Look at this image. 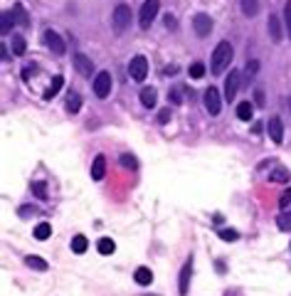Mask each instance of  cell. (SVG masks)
<instances>
[{
	"label": "cell",
	"instance_id": "1",
	"mask_svg": "<svg viewBox=\"0 0 291 296\" xmlns=\"http://www.w3.org/2000/svg\"><path fill=\"white\" fill-rule=\"evenodd\" d=\"M232 44L227 42V40H222L217 47H215V52H212V59H210V70H212V74H222L225 72V67L232 62Z\"/></svg>",
	"mask_w": 291,
	"mask_h": 296
},
{
	"label": "cell",
	"instance_id": "2",
	"mask_svg": "<svg viewBox=\"0 0 291 296\" xmlns=\"http://www.w3.org/2000/svg\"><path fill=\"white\" fill-rule=\"evenodd\" d=\"M111 25L116 30V35H121L124 30H128V25H131V8H128L126 3L116 5V10L111 15Z\"/></svg>",
	"mask_w": 291,
	"mask_h": 296
},
{
	"label": "cell",
	"instance_id": "3",
	"mask_svg": "<svg viewBox=\"0 0 291 296\" xmlns=\"http://www.w3.org/2000/svg\"><path fill=\"white\" fill-rule=\"evenodd\" d=\"M161 10V0H146L143 5H141V15H139V22L143 30L151 28V22L155 20V15Z\"/></svg>",
	"mask_w": 291,
	"mask_h": 296
},
{
	"label": "cell",
	"instance_id": "4",
	"mask_svg": "<svg viewBox=\"0 0 291 296\" xmlns=\"http://www.w3.org/2000/svg\"><path fill=\"white\" fill-rule=\"evenodd\" d=\"M128 74H131V79L143 82L146 74H148V59H146L143 55H136L131 62H128Z\"/></svg>",
	"mask_w": 291,
	"mask_h": 296
},
{
	"label": "cell",
	"instance_id": "5",
	"mask_svg": "<svg viewBox=\"0 0 291 296\" xmlns=\"http://www.w3.org/2000/svg\"><path fill=\"white\" fill-rule=\"evenodd\" d=\"M94 94L99 99H106L111 94V74L109 72H99L94 79Z\"/></svg>",
	"mask_w": 291,
	"mask_h": 296
},
{
	"label": "cell",
	"instance_id": "6",
	"mask_svg": "<svg viewBox=\"0 0 291 296\" xmlns=\"http://www.w3.org/2000/svg\"><path fill=\"white\" fill-rule=\"evenodd\" d=\"M193 28H195V35H197V37H208L210 32H212V20H210V15L197 13L193 17Z\"/></svg>",
	"mask_w": 291,
	"mask_h": 296
},
{
	"label": "cell",
	"instance_id": "7",
	"mask_svg": "<svg viewBox=\"0 0 291 296\" xmlns=\"http://www.w3.org/2000/svg\"><path fill=\"white\" fill-rule=\"evenodd\" d=\"M205 109L210 111V116H217L222 109V99H220V92L215 89V86H210L208 92H205Z\"/></svg>",
	"mask_w": 291,
	"mask_h": 296
},
{
	"label": "cell",
	"instance_id": "8",
	"mask_svg": "<svg viewBox=\"0 0 291 296\" xmlns=\"http://www.w3.org/2000/svg\"><path fill=\"white\" fill-rule=\"evenodd\" d=\"M44 44H47V47H50V50H52L57 57H62L64 52H67V47H64V40L57 35L55 30H47V32H44Z\"/></svg>",
	"mask_w": 291,
	"mask_h": 296
},
{
	"label": "cell",
	"instance_id": "9",
	"mask_svg": "<svg viewBox=\"0 0 291 296\" xmlns=\"http://www.w3.org/2000/svg\"><path fill=\"white\" fill-rule=\"evenodd\" d=\"M190 274H193V259H188L181 269V282H178V291H181V296H188V289H190Z\"/></svg>",
	"mask_w": 291,
	"mask_h": 296
},
{
	"label": "cell",
	"instance_id": "10",
	"mask_svg": "<svg viewBox=\"0 0 291 296\" xmlns=\"http://www.w3.org/2000/svg\"><path fill=\"white\" fill-rule=\"evenodd\" d=\"M237 89H239V72H230V77L225 79V99L232 101L237 97Z\"/></svg>",
	"mask_w": 291,
	"mask_h": 296
},
{
	"label": "cell",
	"instance_id": "11",
	"mask_svg": "<svg viewBox=\"0 0 291 296\" xmlns=\"http://www.w3.org/2000/svg\"><path fill=\"white\" fill-rule=\"evenodd\" d=\"M74 67H77V72H79L82 77H92V70H94L92 59H89L86 55H82V52L74 55Z\"/></svg>",
	"mask_w": 291,
	"mask_h": 296
},
{
	"label": "cell",
	"instance_id": "12",
	"mask_svg": "<svg viewBox=\"0 0 291 296\" xmlns=\"http://www.w3.org/2000/svg\"><path fill=\"white\" fill-rule=\"evenodd\" d=\"M269 136H272V141L274 143L284 141V124H281L279 116H272V119H269Z\"/></svg>",
	"mask_w": 291,
	"mask_h": 296
},
{
	"label": "cell",
	"instance_id": "13",
	"mask_svg": "<svg viewBox=\"0 0 291 296\" xmlns=\"http://www.w3.org/2000/svg\"><path fill=\"white\" fill-rule=\"evenodd\" d=\"M10 10H13L15 25H20V28H28V25H30V15H28V10H25V8H23L20 3H17V5H13Z\"/></svg>",
	"mask_w": 291,
	"mask_h": 296
},
{
	"label": "cell",
	"instance_id": "14",
	"mask_svg": "<svg viewBox=\"0 0 291 296\" xmlns=\"http://www.w3.org/2000/svg\"><path fill=\"white\" fill-rule=\"evenodd\" d=\"M266 28H269V35H272V40H274V42H281V40H284V32H281V25H279L277 15H269Z\"/></svg>",
	"mask_w": 291,
	"mask_h": 296
},
{
	"label": "cell",
	"instance_id": "15",
	"mask_svg": "<svg viewBox=\"0 0 291 296\" xmlns=\"http://www.w3.org/2000/svg\"><path fill=\"white\" fill-rule=\"evenodd\" d=\"M155 101H158V94H155V89H151V86L141 89V104H143L146 109H153V106H155Z\"/></svg>",
	"mask_w": 291,
	"mask_h": 296
},
{
	"label": "cell",
	"instance_id": "16",
	"mask_svg": "<svg viewBox=\"0 0 291 296\" xmlns=\"http://www.w3.org/2000/svg\"><path fill=\"white\" fill-rule=\"evenodd\" d=\"M133 279H136V284H141V286H148V284L153 282V271L148 267H139L136 274H133Z\"/></svg>",
	"mask_w": 291,
	"mask_h": 296
},
{
	"label": "cell",
	"instance_id": "17",
	"mask_svg": "<svg viewBox=\"0 0 291 296\" xmlns=\"http://www.w3.org/2000/svg\"><path fill=\"white\" fill-rule=\"evenodd\" d=\"M104 173H106V161H104V155H97V158H94V166H92V178H94V180H101Z\"/></svg>",
	"mask_w": 291,
	"mask_h": 296
},
{
	"label": "cell",
	"instance_id": "18",
	"mask_svg": "<svg viewBox=\"0 0 291 296\" xmlns=\"http://www.w3.org/2000/svg\"><path fill=\"white\" fill-rule=\"evenodd\" d=\"M252 116H254V106H252L250 101H242L237 106V119L239 121H252Z\"/></svg>",
	"mask_w": 291,
	"mask_h": 296
},
{
	"label": "cell",
	"instance_id": "19",
	"mask_svg": "<svg viewBox=\"0 0 291 296\" xmlns=\"http://www.w3.org/2000/svg\"><path fill=\"white\" fill-rule=\"evenodd\" d=\"M62 84H64V79H62V77L57 74L55 79L50 82V86L44 89V94H42V97H44V99H52V97H57V94H59V89H62Z\"/></svg>",
	"mask_w": 291,
	"mask_h": 296
},
{
	"label": "cell",
	"instance_id": "20",
	"mask_svg": "<svg viewBox=\"0 0 291 296\" xmlns=\"http://www.w3.org/2000/svg\"><path fill=\"white\" fill-rule=\"evenodd\" d=\"M15 25V17H13V10H3V17H0V32L8 35Z\"/></svg>",
	"mask_w": 291,
	"mask_h": 296
},
{
	"label": "cell",
	"instance_id": "21",
	"mask_svg": "<svg viewBox=\"0 0 291 296\" xmlns=\"http://www.w3.org/2000/svg\"><path fill=\"white\" fill-rule=\"evenodd\" d=\"M239 5H242V13L247 17H254L259 13V0H239Z\"/></svg>",
	"mask_w": 291,
	"mask_h": 296
},
{
	"label": "cell",
	"instance_id": "22",
	"mask_svg": "<svg viewBox=\"0 0 291 296\" xmlns=\"http://www.w3.org/2000/svg\"><path fill=\"white\" fill-rule=\"evenodd\" d=\"M50 235H52V225H50V222H40V225L35 227V240L44 242Z\"/></svg>",
	"mask_w": 291,
	"mask_h": 296
},
{
	"label": "cell",
	"instance_id": "23",
	"mask_svg": "<svg viewBox=\"0 0 291 296\" xmlns=\"http://www.w3.org/2000/svg\"><path fill=\"white\" fill-rule=\"evenodd\" d=\"M82 109V97L77 94V92H72L70 97H67V111L70 113H77Z\"/></svg>",
	"mask_w": 291,
	"mask_h": 296
},
{
	"label": "cell",
	"instance_id": "24",
	"mask_svg": "<svg viewBox=\"0 0 291 296\" xmlns=\"http://www.w3.org/2000/svg\"><path fill=\"white\" fill-rule=\"evenodd\" d=\"M86 247H89V242H86L84 235H77V237L72 240V252L74 254H84L86 252Z\"/></svg>",
	"mask_w": 291,
	"mask_h": 296
},
{
	"label": "cell",
	"instance_id": "25",
	"mask_svg": "<svg viewBox=\"0 0 291 296\" xmlns=\"http://www.w3.org/2000/svg\"><path fill=\"white\" fill-rule=\"evenodd\" d=\"M10 47H13V52L17 57H23L25 52H28V42H25V37H20V35H15L13 37V44H10Z\"/></svg>",
	"mask_w": 291,
	"mask_h": 296
},
{
	"label": "cell",
	"instance_id": "26",
	"mask_svg": "<svg viewBox=\"0 0 291 296\" xmlns=\"http://www.w3.org/2000/svg\"><path fill=\"white\" fill-rule=\"evenodd\" d=\"M97 249H99V254H114L116 244H114V240H109V237H101V240L97 242Z\"/></svg>",
	"mask_w": 291,
	"mask_h": 296
},
{
	"label": "cell",
	"instance_id": "27",
	"mask_svg": "<svg viewBox=\"0 0 291 296\" xmlns=\"http://www.w3.org/2000/svg\"><path fill=\"white\" fill-rule=\"evenodd\" d=\"M25 264L32 269H37V271H44L47 269V262L42 259V257H35V254H30V257H25Z\"/></svg>",
	"mask_w": 291,
	"mask_h": 296
},
{
	"label": "cell",
	"instance_id": "28",
	"mask_svg": "<svg viewBox=\"0 0 291 296\" xmlns=\"http://www.w3.org/2000/svg\"><path fill=\"white\" fill-rule=\"evenodd\" d=\"M277 225H279V230H284V232H289L291 230V212H281V215H279L277 217Z\"/></svg>",
	"mask_w": 291,
	"mask_h": 296
},
{
	"label": "cell",
	"instance_id": "29",
	"mask_svg": "<svg viewBox=\"0 0 291 296\" xmlns=\"http://www.w3.org/2000/svg\"><path fill=\"white\" fill-rule=\"evenodd\" d=\"M269 180H274V183H284V180H289V170H286V168H277L272 175H269Z\"/></svg>",
	"mask_w": 291,
	"mask_h": 296
},
{
	"label": "cell",
	"instance_id": "30",
	"mask_svg": "<svg viewBox=\"0 0 291 296\" xmlns=\"http://www.w3.org/2000/svg\"><path fill=\"white\" fill-rule=\"evenodd\" d=\"M121 166H124V168H131V170H136V166H139V161H136L133 155L124 153V155H121Z\"/></svg>",
	"mask_w": 291,
	"mask_h": 296
},
{
	"label": "cell",
	"instance_id": "31",
	"mask_svg": "<svg viewBox=\"0 0 291 296\" xmlns=\"http://www.w3.org/2000/svg\"><path fill=\"white\" fill-rule=\"evenodd\" d=\"M44 188H47L44 183H32V193L40 197V200H47V190H44Z\"/></svg>",
	"mask_w": 291,
	"mask_h": 296
},
{
	"label": "cell",
	"instance_id": "32",
	"mask_svg": "<svg viewBox=\"0 0 291 296\" xmlns=\"http://www.w3.org/2000/svg\"><path fill=\"white\" fill-rule=\"evenodd\" d=\"M289 202H291V188H286L284 193H281V197H279V208H289Z\"/></svg>",
	"mask_w": 291,
	"mask_h": 296
},
{
	"label": "cell",
	"instance_id": "33",
	"mask_svg": "<svg viewBox=\"0 0 291 296\" xmlns=\"http://www.w3.org/2000/svg\"><path fill=\"white\" fill-rule=\"evenodd\" d=\"M183 89H185V86H173V92H170V101H173V104H181L183 101Z\"/></svg>",
	"mask_w": 291,
	"mask_h": 296
},
{
	"label": "cell",
	"instance_id": "34",
	"mask_svg": "<svg viewBox=\"0 0 291 296\" xmlns=\"http://www.w3.org/2000/svg\"><path fill=\"white\" fill-rule=\"evenodd\" d=\"M239 235H237L235 230H220V240H225V242H235Z\"/></svg>",
	"mask_w": 291,
	"mask_h": 296
},
{
	"label": "cell",
	"instance_id": "35",
	"mask_svg": "<svg viewBox=\"0 0 291 296\" xmlns=\"http://www.w3.org/2000/svg\"><path fill=\"white\" fill-rule=\"evenodd\" d=\"M203 74H205V67H203L200 62H195L193 67H190V77H195V79H200Z\"/></svg>",
	"mask_w": 291,
	"mask_h": 296
},
{
	"label": "cell",
	"instance_id": "36",
	"mask_svg": "<svg viewBox=\"0 0 291 296\" xmlns=\"http://www.w3.org/2000/svg\"><path fill=\"white\" fill-rule=\"evenodd\" d=\"M284 20H286V32H289V37H291V0L284 8Z\"/></svg>",
	"mask_w": 291,
	"mask_h": 296
},
{
	"label": "cell",
	"instance_id": "37",
	"mask_svg": "<svg viewBox=\"0 0 291 296\" xmlns=\"http://www.w3.org/2000/svg\"><path fill=\"white\" fill-rule=\"evenodd\" d=\"M35 70H37L35 64H28V67H23V79H25V82H30V77L35 74Z\"/></svg>",
	"mask_w": 291,
	"mask_h": 296
},
{
	"label": "cell",
	"instance_id": "38",
	"mask_svg": "<svg viewBox=\"0 0 291 296\" xmlns=\"http://www.w3.org/2000/svg\"><path fill=\"white\" fill-rule=\"evenodd\" d=\"M257 72H259V62H257V59H252L250 64H247V74H252V77H254Z\"/></svg>",
	"mask_w": 291,
	"mask_h": 296
},
{
	"label": "cell",
	"instance_id": "39",
	"mask_svg": "<svg viewBox=\"0 0 291 296\" xmlns=\"http://www.w3.org/2000/svg\"><path fill=\"white\" fill-rule=\"evenodd\" d=\"M168 119H170V109H163V111L158 113V121H161V124H166Z\"/></svg>",
	"mask_w": 291,
	"mask_h": 296
},
{
	"label": "cell",
	"instance_id": "40",
	"mask_svg": "<svg viewBox=\"0 0 291 296\" xmlns=\"http://www.w3.org/2000/svg\"><path fill=\"white\" fill-rule=\"evenodd\" d=\"M289 109H291V97H289Z\"/></svg>",
	"mask_w": 291,
	"mask_h": 296
},
{
	"label": "cell",
	"instance_id": "41",
	"mask_svg": "<svg viewBox=\"0 0 291 296\" xmlns=\"http://www.w3.org/2000/svg\"><path fill=\"white\" fill-rule=\"evenodd\" d=\"M143 296H153V294H143Z\"/></svg>",
	"mask_w": 291,
	"mask_h": 296
}]
</instances>
